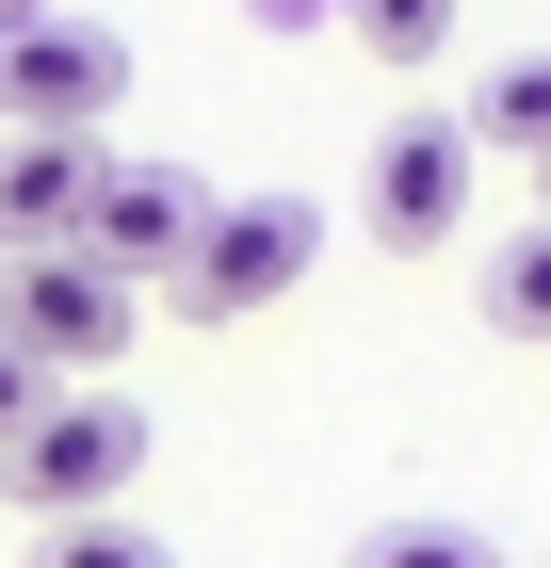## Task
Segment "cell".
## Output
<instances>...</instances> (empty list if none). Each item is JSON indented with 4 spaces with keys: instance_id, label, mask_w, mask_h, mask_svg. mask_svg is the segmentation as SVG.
<instances>
[{
    "instance_id": "cell-1",
    "label": "cell",
    "mask_w": 551,
    "mask_h": 568,
    "mask_svg": "<svg viewBox=\"0 0 551 568\" xmlns=\"http://www.w3.org/2000/svg\"><path fill=\"white\" fill-rule=\"evenodd\" d=\"M130 98L114 17H0V131L17 146H98V114Z\"/></svg>"
},
{
    "instance_id": "cell-2",
    "label": "cell",
    "mask_w": 551,
    "mask_h": 568,
    "mask_svg": "<svg viewBox=\"0 0 551 568\" xmlns=\"http://www.w3.org/2000/svg\"><path fill=\"white\" fill-rule=\"evenodd\" d=\"M130 471H146V406L130 390H49V423L0 455V504H33V520L65 536V520H114Z\"/></svg>"
},
{
    "instance_id": "cell-3",
    "label": "cell",
    "mask_w": 551,
    "mask_h": 568,
    "mask_svg": "<svg viewBox=\"0 0 551 568\" xmlns=\"http://www.w3.org/2000/svg\"><path fill=\"white\" fill-rule=\"evenodd\" d=\"M308 261H325V212L308 195H227L212 227H195V261L163 276L195 325H244V308H276V293H308Z\"/></svg>"
},
{
    "instance_id": "cell-4",
    "label": "cell",
    "mask_w": 551,
    "mask_h": 568,
    "mask_svg": "<svg viewBox=\"0 0 551 568\" xmlns=\"http://www.w3.org/2000/svg\"><path fill=\"white\" fill-rule=\"evenodd\" d=\"M470 114H389L374 131V179H357V227H374L389 261H438L455 244V212H470Z\"/></svg>"
},
{
    "instance_id": "cell-5",
    "label": "cell",
    "mask_w": 551,
    "mask_h": 568,
    "mask_svg": "<svg viewBox=\"0 0 551 568\" xmlns=\"http://www.w3.org/2000/svg\"><path fill=\"white\" fill-rule=\"evenodd\" d=\"M130 276H98L82 244H49V261H0V342L33 357V374H98V357L130 342Z\"/></svg>"
},
{
    "instance_id": "cell-6",
    "label": "cell",
    "mask_w": 551,
    "mask_h": 568,
    "mask_svg": "<svg viewBox=\"0 0 551 568\" xmlns=\"http://www.w3.org/2000/svg\"><path fill=\"white\" fill-rule=\"evenodd\" d=\"M212 212H227V195H212L195 163H114V179H98V212H82V261L146 293V276L195 261V227H212Z\"/></svg>"
},
{
    "instance_id": "cell-7",
    "label": "cell",
    "mask_w": 551,
    "mask_h": 568,
    "mask_svg": "<svg viewBox=\"0 0 551 568\" xmlns=\"http://www.w3.org/2000/svg\"><path fill=\"white\" fill-rule=\"evenodd\" d=\"M98 146H17L0 131V261H49V244H82V212H98Z\"/></svg>"
},
{
    "instance_id": "cell-8",
    "label": "cell",
    "mask_w": 551,
    "mask_h": 568,
    "mask_svg": "<svg viewBox=\"0 0 551 568\" xmlns=\"http://www.w3.org/2000/svg\"><path fill=\"white\" fill-rule=\"evenodd\" d=\"M470 146H519V163H551V49L487 65V98H470Z\"/></svg>"
},
{
    "instance_id": "cell-9",
    "label": "cell",
    "mask_w": 551,
    "mask_h": 568,
    "mask_svg": "<svg viewBox=\"0 0 551 568\" xmlns=\"http://www.w3.org/2000/svg\"><path fill=\"white\" fill-rule=\"evenodd\" d=\"M487 325H503V342H551V212L487 244Z\"/></svg>"
},
{
    "instance_id": "cell-10",
    "label": "cell",
    "mask_w": 551,
    "mask_h": 568,
    "mask_svg": "<svg viewBox=\"0 0 551 568\" xmlns=\"http://www.w3.org/2000/svg\"><path fill=\"white\" fill-rule=\"evenodd\" d=\"M340 568H503V536L487 520H374Z\"/></svg>"
},
{
    "instance_id": "cell-11",
    "label": "cell",
    "mask_w": 551,
    "mask_h": 568,
    "mask_svg": "<svg viewBox=\"0 0 551 568\" xmlns=\"http://www.w3.org/2000/svg\"><path fill=\"white\" fill-rule=\"evenodd\" d=\"M357 49L374 65H438L455 49V0H357Z\"/></svg>"
},
{
    "instance_id": "cell-12",
    "label": "cell",
    "mask_w": 551,
    "mask_h": 568,
    "mask_svg": "<svg viewBox=\"0 0 551 568\" xmlns=\"http://www.w3.org/2000/svg\"><path fill=\"white\" fill-rule=\"evenodd\" d=\"M33 568H178L146 520H65V536H33Z\"/></svg>"
},
{
    "instance_id": "cell-13",
    "label": "cell",
    "mask_w": 551,
    "mask_h": 568,
    "mask_svg": "<svg viewBox=\"0 0 551 568\" xmlns=\"http://www.w3.org/2000/svg\"><path fill=\"white\" fill-rule=\"evenodd\" d=\"M49 423V374H33V357H17V342H0V455H17V438H33Z\"/></svg>"
},
{
    "instance_id": "cell-14",
    "label": "cell",
    "mask_w": 551,
    "mask_h": 568,
    "mask_svg": "<svg viewBox=\"0 0 551 568\" xmlns=\"http://www.w3.org/2000/svg\"><path fill=\"white\" fill-rule=\"evenodd\" d=\"M535 179H551V163H535Z\"/></svg>"
}]
</instances>
